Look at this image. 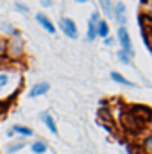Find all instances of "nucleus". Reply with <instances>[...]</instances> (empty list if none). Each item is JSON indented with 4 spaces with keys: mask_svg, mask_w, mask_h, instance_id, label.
Masks as SVG:
<instances>
[{
    "mask_svg": "<svg viewBox=\"0 0 152 154\" xmlns=\"http://www.w3.org/2000/svg\"><path fill=\"white\" fill-rule=\"evenodd\" d=\"M23 47H25V41L23 38L20 36V32L16 31L9 41L5 43V50H7V56L11 57V59H18V57H22L23 56Z\"/></svg>",
    "mask_w": 152,
    "mask_h": 154,
    "instance_id": "1",
    "label": "nucleus"
},
{
    "mask_svg": "<svg viewBox=\"0 0 152 154\" xmlns=\"http://www.w3.org/2000/svg\"><path fill=\"white\" fill-rule=\"evenodd\" d=\"M120 122H122V125H123V129L125 131H131V133H140L141 129H143V122H140L136 116H132L129 111H125L122 118H120Z\"/></svg>",
    "mask_w": 152,
    "mask_h": 154,
    "instance_id": "2",
    "label": "nucleus"
},
{
    "mask_svg": "<svg viewBox=\"0 0 152 154\" xmlns=\"http://www.w3.org/2000/svg\"><path fill=\"white\" fill-rule=\"evenodd\" d=\"M118 41L122 43V50L125 54H129V57H132L134 56V48H132V41H131V36H129V32H127L125 27L118 29Z\"/></svg>",
    "mask_w": 152,
    "mask_h": 154,
    "instance_id": "3",
    "label": "nucleus"
},
{
    "mask_svg": "<svg viewBox=\"0 0 152 154\" xmlns=\"http://www.w3.org/2000/svg\"><path fill=\"white\" fill-rule=\"evenodd\" d=\"M129 113L132 116H136L140 122H143V124H149L152 118V109L149 106H132L131 109H129Z\"/></svg>",
    "mask_w": 152,
    "mask_h": 154,
    "instance_id": "4",
    "label": "nucleus"
},
{
    "mask_svg": "<svg viewBox=\"0 0 152 154\" xmlns=\"http://www.w3.org/2000/svg\"><path fill=\"white\" fill-rule=\"evenodd\" d=\"M59 27H61V31L65 32L66 38L75 39L77 36H79V32H77V25H75V22H74L72 18H61Z\"/></svg>",
    "mask_w": 152,
    "mask_h": 154,
    "instance_id": "5",
    "label": "nucleus"
},
{
    "mask_svg": "<svg viewBox=\"0 0 152 154\" xmlns=\"http://www.w3.org/2000/svg\"><path fill=\"white\" fill-rule=\"evenodd\" d=\"M99 120H100V124L106 127V129H109L111 133H114V120H113V116H111V113L108 111V109H100L99 111Z\"/></svg>",
    "mask_w": 152,
    "mask_h": 154,
    "instance_id": "6",
    "label": "nucleus"
},
{
    "mask_svg": "<svg viewBox=\"0 0 152 154\" xmlns=\"http://www.w3.org/2000/svg\"><path fill=\"white\" fill-rule=\"evenodd\" d=\"M114 7V13H113V18L123 27L125 23H127V18H125V5L122 4V2H116L113 5Z\"/></svg>",
    "mask_w": 152,
    "mask_h": 154,
    "instance_id": "7",
    "label": "nucleus"
},
{
    "mask_svg": "<svg viewBox=\"0 0 152 154\" xmlns=\"http://www.w3.org/2000/svg\"><path fill=\"white\" fill-rule=\"evenodd\" d=\"M48 90H50V84H48V82H36V84L29 90V97H31V99L41 97V95H45Z\"/></svg>",
    "mask_w": 152,
    "mask_h": 154,
    "instance_id": "8",
    "label": "nucleus"
},
{
    "mask_svg": "<svg viewBox=\"0 0 152 154\" xmlns=\"http://www.w3.org/2000/svg\"><path fill=\"white\" fill-rule=\"evenodd\" d=\"M36 20H38V23L47 31V32H50V34H54L56 32V27H54V23L50 22V18L47 16V14H43V13H38L36 14Z\"/></svg>",
    "mask_w": 152,
    "mask_h": 154,
    "instance_id": "9",
    "label": "nucleus"
},
{
    "mask_svg": "<svg viewBox=\"0 0 152 154\" xmlns=\"http://www.w3.org/2000/svg\"><path fill=\"white\" fill-rule=\"evenodd\" d=\"M97 22H99V13H93L90 22H88V39L90 41L97 38Z\"/></svg>",
    "mask_w": 152,
    "mask_h": 154,
    "instance_id": "10",
    "label": "nucleus"
},
{
    "mask_svg": "<svg viewBox=\"0 0 152 154\" xmlns=\"http://www.w3.org/2000/svg\"><path fill=\"white\" fill-rule=\"evenodd\" d=\"M13 134H22V136H32V129L31 127H25V125H13V129L7 133V136H13Z\"/></svg>",
    "mask_w": 152,
    "mask_h": 154,
    "instance_id": "11",
    "label": "nucleus"
},
{
    "mask_svg": "<svg viewBox=\"0 0 152 154\" xmlns=\"http://www.w3.org/2000/svg\"><path fill=\"white\" fill-rule=\"evenodd\" d=\"M140 27H141V32H152V16L150 14H140Z\"/></svg>",
    "mask_w": 152,
    "mask_h": 154,
    "instance_id": "12",
    "label": "nucleus"
},
{
    "mask_svg": "<svg viewBox=\"0 0 152 154\" xmlns=\"http://www.w3.org/2000/svg\"><path fill=\"white\" fill-rule=\"evenodd\" d=\"M41 120L45 122V125L50 129V133H52V134H57L56 122H54V118H52V115H50V113H43V115H41Z\"/></svg>",
    "mask_w": 152,
    "mask_h": 154,
    "instance_id": "13",
    "label": "nucleus"
},
{
    "mask_svg": "<svg viewBox=\"0 0 152 154\" xmlns=\"http://www.w3.org/2000/svg\"><path fill=\"white\" fill-rule=\"evenodd\" d=\"M97 34H99L100 38H108V34H109V25H108L106 20H99V22H97Z\"/></svg>",
    "mask_w": 152,
    "mask_h": 154,
    "instance_id": "14",
    "label": "nucleus"
},
{
    "mask_svg": "<svg viewBox=\"0 0 152 154\" xmlns=\"http://www.w3.org/2000/svg\"><path fill=\"white\" fill-rule=\"evenodd\" d=\"M111 79H113L114 82H120V84H123V86H129V88H134V86H136L134 82L127 81L125 77L122 75V74H118V72H111Z\"/></svg>",
    "mask_w": 152,
    "mask_h": 154,
    "instance_id": "15",
    "label": "nucleus"
},
{
    "mask_svg": "<svg viewBox=\"0 0 152 154\" xmlns=\"http://www.w3.org/2000/svg\"><path fill=\"white\" fill-rule=\"evenodd\" d=\"M99 5L102 7V11H104V14H106L108 18H113V2H108V0H102V2H99Z\"/></svg>",
    "mask_w": 152,
    "mask_h": 154,
    "instance_id": "16",
    "label": "nucleus"
},
{
    "mask_svg": "<svg viewBox=\"0 0 152 154\" xmlns=\"http://www.w3.org/2000/svg\"><path fill=\"white\" fill-rule=\"evenodd\" d=\"M23 147H25V142H13V143H9L5 147V151H7V154H14L18 151H22Z\"/></svg>",
    "mask_w": 152,
    "mask_h": 154,
    "instance_id": "17",
    "label": "nucleus"
},
{
    "mask_svg": "<svg viewBox=\"0 0 152 154\" xmlns=\"http://www.w3.org/2000/svg\"><path fill=\"white\" fill-rule=\"evenodd\" d=\"M31 151H32L34 154H45L47 152V143L38 140V142H34V143L31 145Z\"/></svg>",
    "mask_w": 152,
    "mask_h": 154,
    "instance_id": "18",
    "label": "nucleus"
},
{
    "mask_svg": "<svg viewBox=\"0 0 152 154\" xmlns=\"http://www.w3.org/2000/svg\"><path fill=\"white\" fill-rule=\"evenodd\" d=\"M118 59H120L122 63H125V65H131V57H129L123 50H118Z\"/></svg>",
    "mask_w": 152,
    "mask_h": 154,
    "instance_id": "19",
    "label": "nucleus"
},
{
    "mask_svg": "<svg viewBox=\"0 0 152 154\" xmlns=\"http://www.w3.org/2000/svg\"><path fill=\"white\" fill-rule=\"evenodd\" d=\"M7 82H9V77H7V74H0V91L7 86Z\"/></svg>",
    "mask_w": 152,
    "mask_h": 154,
    "instance_id": "20",
    "label": "nucleus"
},
{
    "mask_svg": "<svg viewBox=\"0 0 152 154\" xmlns=\"http://www.w3.org/2000/svg\"><path fill=\"white\" fill-rule=\"evenodd\" d=\"M14 7H16L18 11H23V13H29V9H27V5H25V4H20V2H16V4H14Z\"/></svg>",
    "mask_w": 152,
    "mask_h": 154,
    "instance_id": "21",
    "label": "nucleus"
},
{
    "mask_svg": "<svg viewBox=\"0 0 152 154\" xmlns=\"http://www.w3.org/2000/svg\"><path fill=\"white\" fill-rule=\"evenodd\" d=\"M145 147H147V151L152 154V136H149V138H147V142H145Z\"/></svg>",
    "mask_w": 152,
    "mask_h": 154,
    "instance_id": "22",
    "label": "nucleus"
},
{
    "mask_svg": "<svg viewBox=\"0 0 152 154\" xmlns=\"http://www.w3.org/2000/svg\"><path fill=\"white\" fill-rule=\"evenodd\" d=\"M41 5H43V7H50V5H52V2H48V0H43V2H41Z\"/></svg>",
    "mask_w": 152,
    "mask_h": 154,
    "instance_id": "23",
    "label": "nucleus"
}]
</instances>
